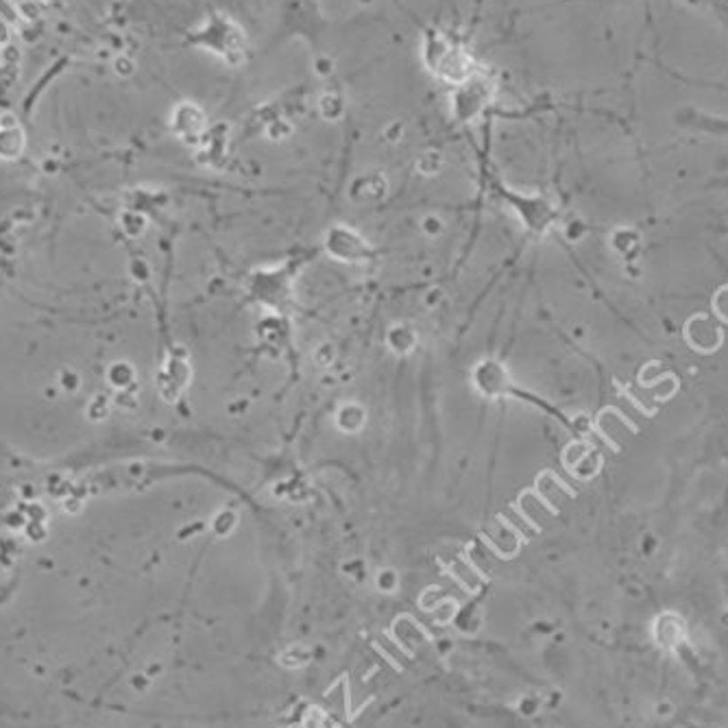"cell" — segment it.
Returning a JSON list of instances; mask_svg holds the SVG:
<instances>
[{"label":"cell","mask_w":728,"mask_h":728,"mask_svg":"<svg viewBox=\"0 0 728 728\" xmlns=\"http://www.w3.org/2000/svg\"><path fill=\"white\" fill-rule=\"evenodd\" d=\"M654 644L665 652H680L687 646V626L677 613H663L652 624Z\"/></svg>","instance_id":"6da1fadb"},{"label":"cell","mask_w":728,"mask_h":728,"mask_svg":"<svg viewBox=\"0 0 728 728\" xmlns=\"http://www.w3.org/2000/svg\"><path fill=\"white\" fill-rule=\"evenodd\" d=\"M114 66H116L118 74H131L133 73V61L125 55H121V59H116V64H114Z\"/></svg>","instance_id":"7a4b0ae2"}]
</instances>
